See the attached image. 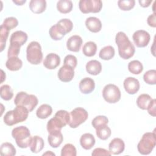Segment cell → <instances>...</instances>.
<instances>
[{"label":"cell","instance_id":"obj_8","mask_svg":"<svg viewBox=\"0 0 156 156\" xmlns=\"http://www.w3.org/2000/svg\"><path fill=\"white\" fill-rule=\"evenodd\" d=\"M70 121L68 124L71 128H76L83 123L88 117L87 111L82 108L77 107L70 112Z\"/></svg>","mask_w":156,"mask_h":156},{"label":"cell","instance_id":"obj_28","mask_svg":"<svg viewBox=\"0 0 156 156\" xmlns=\"http://www.w3.org/2000/svg\"><path fill=\"white\" fill-rule=\"evenodd\" d=\"M73 4L70 0H60L57 3V10L62 13H69L73 9Z\"/></svg>","mask_w":156,"mask_h":156},{"label":"cell","instance_id":"obj_35","mask_svg":"<svg viewBox=\"0 0 156 156\" xmlns=\"http://www.w3.org/2000/svg\"><path fill=\"white\" fill-rule=\"evenodd\" d=\"M1 98L5 101L10 100L13 96V93L12 88L9 85H4L0 88Z\"/></svg>","mask_w":156,"mask_h":156},{"label":"cell","instance_id":"obj_3","mask_svg":"<svg viewBox=\"0 0 156 156\" xmlns=\"http://www.w3.org/2000/svg\"><path fill=\"white\" fill-rule=\"evenodd\" d=\"M29 113V112L26 107L17 105L13 110L8 111L5 114L3 120L7 126H12L26 121L28 117Z\"/></svg>","mask_w":156,"mask_h":156},{"label":"cell","instance_id":"obj_47","mask_svg":"<svg viewBox=\"0 0 156 156\" xmlns=\"http://www.w3.org/2000/svg\"><path fill=\"white\" fill-rule=\"evenodd\" d=\"M147 23L148 25L152 27H156V16H155V13L150 15L148 16V18L147 19Z\"/></svg>","mask_w":156,"mask_h":156},{"label":"cell","instance_id":"obj_51","mask_svg":"<svg viewBox=\"0 0 156 156\" xmlns=\"http://www.w3.org/2000/svg\"><path fill=\"white\" fill-rule=\"evenodd\" d=\"M1 73H1V75H2V76H1V77H2V80H1V82H3V81H4V79H5V78H4V77H3V76H2V75H3V74H4V71H3V70H2V69H1ZM4 75H5V74H4ZM4 77H5V76H4Z\"/></svg>","mask_w":156,"mask_h":156},{"label":"cell","instance_id":"obj_21","mask_svg":"<svg viewBox=\"0 0 156 156\" xmlns=\"http://www.w3.org/2000/svg\"><path fill=\"white\" fill-rule=\"evenodd\" d=\"M95 142L96 140L94 136L90 133H85L80 138V146L85 150L91 149L94 146Z\"/></svg>","mask_w":156,"mask_h":156},{"label":"cell","instance_id":"obj_38","mask_svg":"<svg viewBox=\"0 0 156 156\" xmlns=\"http://www.w3.org/2000/svg\"><path fill=\"white\" fill-rule=\"evenodd\" d=\"M144 81L149 85H155L156 83V70L150 69L146 71L143 75Z\"/></svg>","mask_w":156,"mask_h":156},{"label":"cell","instance_id":"obj_15","mask_svg":"<svg viewBox=\"0 0 156 156\" xmlns=\"http://www.w3.org/2000/svg\"><path fill=\"white\" fill-rule=\"evenodd\" d=\"M60 63V57L58 55L55 53L48 54L43 61L44 66L48 69H54L56 68Z\"/></svg>","mask_w":156,"mask_h":156},{"label":"cell","instance_id":"obj_10","mask_svg":"<svg viewBox=\"0 0 156 156\" xmlns=\"http://www.w3.org/2000/svg\"><path fill=\"white\" fill-rule=\"evenodd\" d=\"M79 7L83 13H98L102 9V2L101 0H80Z\"/></svg>","mask_w":156,"mask_h":156},{"label":"cell","instance_id":"obj_5","mask_svg":"<svg viewBox=\"0 0 156 156\" xmlns=\"http://www.w3.org/2000/svg\"><path fill=\"white\" fill-rule=\"evenodd\" d=\"M155 145L156 136L154 130L153 132H146L143 134L137 145L138 151L142 155H148L152 151Z\"/></svg>","mask_w":156,"mask_h":156},{"label":"cell","instance_id":"obj_29","mask_svg":"<svg viewBox=\"0 0 156 156\" xmlns=\"http://www.w3.org/2000/svg\"><path fill=\"white\" fill-rule=\"evenodd\" d=\"M152 99V98L148 94H141L136 99V105L142 110H147Z\"/></svg>","mask_w":156,"mask_h":156},{"label":"cell","instance_id":"obj_41","mask_svg":"<svg viewBox=\"0 0 156 156\" xmlns=\"http://www.w3.org/2000/svg\"><path fill=\"white\" fill-rule=\"evenodd\" d=\"M108 122V119L107 117L105 116H102V115H99L96 116L91 121V124L93 127L96 129V128L104 126V125H107Z\"/></svg>","mask_w":156,"mask_h":156},{"label":"cell","instance_id":"obj_26","mask_svg":"<svg viewBox=\"0 0 156 156\" xmlns=\"http://www.w3.org/2000/svg\"><path fill=\"white\" fill-rule=\"evenodd\" d=\"M23 66L22 60L18 57L8 58L5 62L6 68L12 71H16L21 68Z\"/></svg>","mask_w":156,"mask_h":156},{"label":"cell","instance_id":"obj_11","mask_svg":"<svg viewBox=\"0 0 156 156\" xmlns=\"http://www.w3.org/2000/svg\"><path fill=\"white\" fill-rule=\"evenodd\" d=\"M132 39L135 44L138 48H144L149 44L151 36L146 30H138L133 33Z\"/></svg>","mask_w":156,"mask_h":156},{"label":"cell","instance_id":"obj_14","mask_svg":"<svg viewBox=\"0 0 156 156\" xmlns=\"http://www.w3.org/2000/svg\"><path fill=\"white\" fill-rule=\"evenodd\" d=\"M125 144L124 141L119 138H113L108 144V150L111 154L118 155L124 152Z\"/></svg>","mask_w":156,"mask_h":156},{"label":"cell","instance_id":"obj_49","mask_svg":"<svg viewBox=\"0 0 156 156\" xmlns=\"http://www.w3.org/2000/svg\"><path fill=\"white\" fill-rule=\"evenodd\" d=\"M13 2L18 5H22L23 4H24L26 2V0H22V1H18V0L15 1H15H13Z\"/></svg>","mask_w":156,"mask_h":156},{"label":"cell","instance_id":"obj_42","mask_svg":"<svg viewBox=\"0 0 156 156\" xmlns=\"http://www.w3.org/2000/svg\"><path fill=\"white\" fill-rule=\"evenodd\" d=\"M1 25L10 30L11 29L15 28L18 25V21L15 17H8L4 20Z\"/></svg>","mask_w":156,"mask_h":156},{"label":"cell","instance_id":"obj_9","mask_svg":"<svg viewBox=\"0 0 156 156\" xmlns=\"http://www.w3.org/2000/svg\"><path fill=\"white\" fill-rule=\"evenodd\" d=\"M102 96L106 102L110 104H115L120 100L121 94L120 90L116 85L110 83L104 87Z\"/></svg>","mask_w":156,"mask_h":156},{"label":"cell","instance_id":"obj_25","mask_svg":"<svg viewBox=\"0 0 156 156\" xmlns=\"http://www.w3.org/2000/svg\"><path fill=\"white\" fill-rule=\"evenodd\" d=\"M27 35L22 30H17L13 32L10 38V43H16L23 46L27 40Z\"/></svg>","mask_w":156,"mask_h":156},{"label":"cell","instance_id":"obj_20","mask_svg":"<svg viewBox=\"0 0 156 156\" xmlns=\"http://www.w3.org/2000/svg\"><path fill=\"white\" fill-rule=\"evenodd\" d=\"M55 25L60 32L64 36L66 34L70 32L73 28V22L68 18L60 20L57 23V24H55Z\"/></svg>","mask_w":156,"mask_h":156},{"label":"cell","instance_id":"obj_23","mask_svg":"<svg viewBox=\"0 0 156 156\" xmlns=\"http://www.w3.org/2000/svg\"><path fill=\"white\" fill-rule=\"evenodd\" d=\"M29 8L34 13H41L46 10V1L45 0H31L29 2Z\"/></svg>","mask_w":156,"mask_h":156},{"label":"cell","instance_id":"obj_45","mask_svg":"<svg viewBox=\"0 0 156 156\" xmlns=\"http://www.w3.org/2000/svg\"><path fill=\"white\" fill-rule=\"evenodd\" d=\"M91 155L93 156H98V155H106V156H110L111 155V153L109 152V151H107L104 148H101V147H98L94 149Z\"/></svg>","mask_w":156,"mask_h":156},{"label":"cell","instance_id":"obj_1","mask_svg":"<svg viewBox=\"0 0 156 156\" xmlns=\"http://www.w3.org/2000/svg\"><path fill=\"white\" fill-rule=\"evenodd\" d=\"M115 42L118 46L119 56L125 60L133 57L135 52V48L128 37L123 32H119L115 37Z\"/></svg>","mask_w":156,"mask_h":156},{"label":"cell","instance_id":"obj_19","mask_svg":"<svg viewBox=\"0 0 156 156\" xmlns=\"http://www.w3.org/2000/svg\"><path fill=\"white\" fill-rule=\"evenodd\" d=\"M44 143L42 138L38 135H35L31 137L29 147L32 153H38L44 147Z\"/></svg>","mask_w":156,"mask_h":156},{"label":"cell","instance_id":"obj_17","mask_svg":"<svg viewBox=\"0 0 156 156\" xmlns=\"http://www.w3.org/2000/svg\"><path fill=\"white\" fill-rule=\"evenodd\" d=\"M79 87L83 94H89L94 90L95 82L90 77H85L79 82Z\"/></svg>","mask_w":156,"mask_h":156},{"label":"cell","instance_id":"obj_24","mask_svg":"<svg viewBox=\"0 0 156 156\" xmlns=\"http://www.w3.org/2000/svg\"><path fill=\"white\" fill-rule=\"evenodd\" d=\"M48 141L50 146L57 148L60 146L63 141V136L61 132L51 133L48 137Z\"/></svg>","mask_w":156,"mask_h":156},{"label":"cell","instance_id":"obj_32","mask_svg":"<svg viewBox=\"0 0 156 156\" xmlns=\"http://www.w3.org/2000/svg\"><path fill=\"white\" fill-rule=\"evenodd\" d=\"M97 51V45L93 41H88L84 44L82 48L83 54L87 57L94 56Z\"/></svg>","mask_w":156,"mask_h":156},{"label":"cell","instance_id":"obj_31","mask_svg":"<svg viewBox=\"0 0 156 156\" xmlns=\"http://www.w3.org/2000/svg\"><path fill=\"white\" fill-rule=\"evenodd\" d=\"M115 53V49L113 46H107L100 50L99 56L101 59L105 60H109L114 57Z\"/></svg>","mask_w":156,"mask_h":156},{"label":"cell","instance_id":"obj_43","mask_svg":"<svg viewBox=\"0 0 156 156\" xmlns=\"http://www.w3.org/2000/svg\"><path fill=\"white\" fill-rule=\"evenodd\" d=\"M49 34L51 38L54 40H60L64 37V35L59 32L55 24L51 27L49 30Z\"/></svg>","mask_w":156,"mask_h":156},{"label":"cell","instance_id":"obj_18","mask_svg":"<svg viewBox=\"0 0 156 156\" xmlns=\"http://www.w3.org/2000/svg\"><path fill=\"white\" fill-rule=\"evenodd\" d=\"M85 26L87 28L93 33L99 32L102 29V23L100 20L94 16H90L85 20Z\"/></svg>","mask_w":156,"mask_h":156},{"label":"cell","instance_id":"obj_46","mask_svg":"<svg viewBox=\"0 0 156 156\" xmlns=\"http://www.w3.org/2000/svg\"><path fill=\"white\" fill-rule=\"evenodd\" d=\"M147 110L150 115H151L152 116H155V115H156V100H155V99H152Z\"/></svg>","mask_w":156,"mask_h":156},{"label":"cell","instance_id":"obj_50","mask_svg":"<svg viewBox=\"0 0 156 156\" xmlns=\"http://www.w3.org/2000/svg\"><path fill=\"white\" fill-rule=\"evenodd\" d=\"M55 155V154H54V153H53V152H51V151H48V152H46V153H44V154H43V155Z\"/></svg>","mask_w":156,"mask_h":156},{"label":"cell","instance_id":"obj_33","mask_svg":"<svg viewBox=\"0 0 156 156\" xmlns=\"http://www.w3.org/2000/svg\"><path fill=\"white\" fill-rule=\"evenodd\" d=\"M111 129L107 125H104L96 129V133L97 136L102 140H106L111 135Z\"/></svg>","mask_w":156,"mask_h":156},{"label":"cell","instance_id":"obj_6","mask_svg":"<svg viewBox=\"0 0 156 156\" xmlns=\"http://www.w3.org/2000/svg\"><path fill=\"white\" fill-rule=\"evenodd\" d=\"M38 103V98L34 94H29L26 92L20 91L18 93L14 99L16 106L21 105L26 107L29 112H31Z\"/></svg>","mask_w":156,"mask_h":156},{"label":"cell","instance_id":"obj_37","mask_svg":"<svg viewBox=\"0 0 156 156\" xmlns=\"http://www.w3.org/2000/svg\"><path fill=\"white\" fill-rule=\"evenodd\" d=\"M77 155V151L75 146L70 143L64 145L61 150L62 156H76Z\"/></svg>","mask_w":156,"mask_h":156},{"label":"cell","instance_id":"obj_39","mask_svg":"<svg viewBox=\"0 0 156 156\" xmlns=\"http://www.w3.org/2000/svg\"><path fill=\"white\" fill-rule=\"evenodd\" d=\"M21 45L16 43H10V46L7 51V57L8 58L13 57H18L20 51Z\"/></svg>","mask_w":156,"mask_h":156},{"label":"cell","instance_id":"obj_16","mask_svg":"<svg viewBox=\"0 0 156 156\" xmlns=\"http://www.w3.org/2000/svg\"><path fill=\"white\" fill-rule=\"evenodd\" d=\"M82 43L83 40L79 35H74L68 39L66 41V47L68 50L77 52L79 51Z\"/></svg>","mask_w":156,"mask_h":156},{"label":"cell","instance_id":"obj_22","mask_svg":"<svg viewBox=\"0 0 156 156\" xmlns=\"http://www.w3.org/2000/svg\"><path fill=\"white\" fill-rule=\"evenodd\" d=\"M87 72L93 76L99 74L102 71V65L101 62L96 60H91L86 64Z\"/></svg>","mask_w":156,"mask_h":156},{"label":"cell","instance_id":"obj_34","mask_svg":"<svg viewBox=\"0 0 156 156\" xmlns=\"http://www.w3.org/2000/svg\"><path fill=\"white\" fill-rule=\"evenodd\" d=\"M129 71L134 74H139L143 70V66L142 63L137 60L130 61L128 64Z\"/></svg>","mask_w":156,"mask_h":156},{"label":"cell","instance_id":"obj_48","mask_svg":"<svg viewBox=\"0 0 156 156\" xmlns=\"http://www.w3.org/2000/svg\"><path fill=\"white\" fill-rule=\"evenodd\" d=\"M139 3L140 4V5L143 7H147L150 5V4H151V2H152V1L150 0V1H147V0H140Z\"/></svg>","mask_w":156,"mask_h":156},{"label":"cell","instance_id":"obj_44","mask_svg":"<svg viewBox=\"0 0 156 156\" xmlns=\"http://www.w3.org/2000/svg\"><path fill=\"white\" fill-rule=\"evenodd\" d=\"M63 63L64 65H68L74 69L77 66V60L74 55L69 54L65 56L63 60Z\"/></svg>","mask_w":156,"mask_h":156},{"label":"cell","instance_id":"obj_36","mask_svg":"<svg viewBox=\"0 0 156 156\" xmlns=\"http://www.w3.org/2000/svg\"><path fill=\"white\" fill-rule=\"evenodd\" d=\"M9 30L4 27L2 25H1L0 26V49L1 52H2L6 44V41L9 36Z\"/></svg>","mask_w":156,"mask_h":156},{"label":"cell","instance_id":"obj_40","mask_svg":"<svg viewBox=\"0 0 156 156\" xmlns=\"http://www.w3.org/2000/svg\"><path fill=\"white\" fill-rule=\"evenodd\" d=\"M135 0H119L118 1V5L120 9L124 11H128L135 6Z\"/></svg>","mask_w":156,"mask_h":156},{"label":"cell","instance_id":"obj_13","mask_svg":"<svg viewBox=\"0 0 156 156\" xmlns=\"http://www.w3.org/2000/svg\"><path fill=\"white\" fill-rule=\"evenodd\" d=\"M123 85L126 91L129 94H134L137 93L140 87L138 80L132 77L126 78L124 80Z\"/></svg>","mask_w":156,"mask_h":156},{"label":"cell","instance_id":"obj_27","mask_svg":"<svg viewBox=\"0 0 156 156\" xmlns=\"http://www.w3.org/2000/svg\"><path fill=\"white\" fill-rule=\"evenodd\" d=\"M52 112L51 106L47 104L41 105L36 111V115L38 118L46 119L49 117Z\"/></svg>","mask_w":156,"mask_h":156},{"label":"cell","instance_id":"obj_4","mask_svg":"<svg viewBox=\"0 0 156 156\" xmlns=\"http://www.w3.org/2000/svg\"><path fill=\"white\" fill-rule=\"evenodd\" d=\"M12 136L19 147L24 149L29 147L32 136L30 130L27 127L21 126L15 127L12 131Z\"/></svg>","mask_w":156,"mask_h":156},{"label":"cell","instance_id":"obj_12","mask_svg":"<svg viewBox=\"0 0 156 156\" xmlns=\"http://www.w3.org/2000/svg\"><path fill=\"white\" fill-rule=\"evenodd\" d=\"M59 80L63 82H68L72 80L74 76V68L68 65H63L58 70L57 74Z\"/></svg>","mask_w":156,"mask_h":156},{"label":"cell","instance_id":"obj_7","mask_svg":"<svg viewBox=\"0 0 156 156\" xmlns=\"http://www.w3.org/2000/svg\"><path fill=\"white\" fill-rule=\"evenodd\" d=\"M26 58L27 61L32 65H38L43 60L41 47L37 41L30 42L26 48Z\"/></svg>","mask_w":156,"mask_h":156},{"label":"cell","instance_id":"obj_2","mask_svg":"<svg viewBox=\"0 0 156 156\" xmlns=\"http://www.w3.org/2000/svg\"><path fill=\"white\" fill-rule=\"evenodd\" d=\"M69 121V113L66 110H58L55 113L54 118L50 119L48 122L47 130L49 133L61 132L62 127L68 124Z\"/></svg>","mask_w":156,"mask_h":156},{"label":"cell","instance_id":"obj_30","mask_svg":"<svg viewBox=\"0 0 156 156\" xmlns=\"http://www.w3.org/2000/svg\"><path fill=\"white\" fill-rule=\"evenodd\" d=\"M16 149L10 143L5 142L1 146L0 153L2 156H13L16 155Z\"/></svg>","mask_w":156,"mask_h":156}]
</instances>
